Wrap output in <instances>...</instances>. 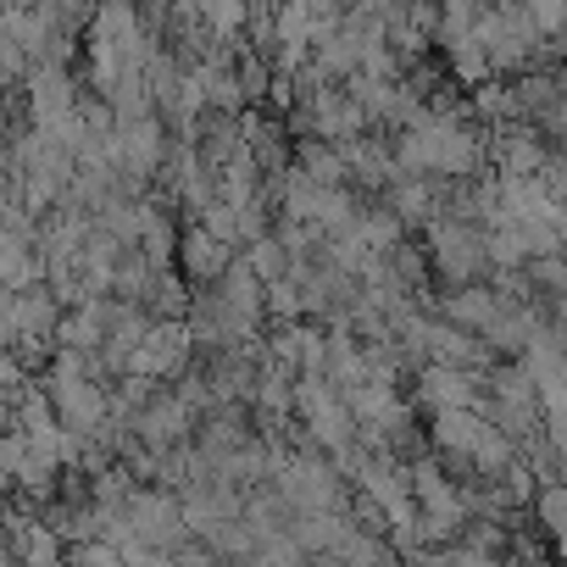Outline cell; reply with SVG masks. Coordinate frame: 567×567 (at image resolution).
<instances>
[{"instance_id": "6", "label": "cell", "mask_w": 567, "mask_h": 567, "mask_svg": "<svg viewBox=\"0 0 567 567\" xmlns=\"http://www.w3.org/2000/svg\"><path fill=\"white\" fill-rule=\"evenodd\" d=\"M173 567H217V556H212L206 545H195V539H189V545H178V550H173Z\"/></svg>"}, {"instance_id": "2", "label": "cell", "mask_w": 567, "mask_h": 567, "mask_svg": "<svg viewBox=\"0 0 567 567\" xmlns=\"http://www.w3.org/2000/svg\"><path fill=\"white\" fill-rule=\"evenodd\" d=\"M434 261L440 272L456 284H467L478 267H489V250H484V234L473 223H456V217H434Z\"/></svg>"}, {"instance_id": "5", "label": "cell", "mask_w": 567, "mask_h": 567, "mask_svg": "<svg viewBox=\"0 0 567 567\" xmlns=\"http://www.w3.org/2000/svg\"><path fill=\"white\" fill-rule=\"evenodd\" d=\"M200 18H206L212 29H245V18H250V12H245V7H206Z\"/></svg>"}, {"instance_id": "4", "label": "cell", "mask_w": 567, "mask_h": 567, "mask_svg": "<svg viewBox=\"0 0 567 567\" xmlns=\"http://www.w3.org/2000/svg\"><path fill=\"white\" fill-rule=\"evenodd\" d=\"M239 261H245L261 284H284V278L296 272V261H290V250L278 245V234H261L256 245H245V250H239Z\"/></svg>"}, {"instance_id": "3", "label": "cell", "mask_w": 567, "mask_h": 567, "mask_svg": "<svg viewBox=\"0 0 567 567\" xmlns=\"http://www.w3.org/2000/svg\"><path fill=\"white\" fill-rule=\"evenodd\" d=\"M178 261H184V272L195 278V284H223V272L234 267V250L223 245V239H212L200 223H189L184 234H178Z\"/></svg>"}, {"instance_id": "1", "label": "cell", "mask_w": 567, "mask_h": 567, "mask_svg": "<svg viewBox=\"0 0 567 567\" xmlns=\"http://www.w3.org/2000/svg\"><path fill=\"white\" fill-rule=\"evenodd\" d=\"M189 351H195V329L167 318V323H151L145 346L128 357V373L134 379H178L189 368Z\"/></svg>"}]
</instances>
